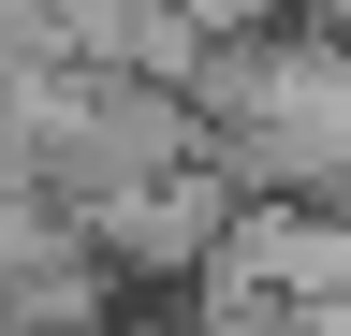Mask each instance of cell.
<instances>
[{
  "label": "cell",
  "instance_id": "6da1fadb",
  "mask_svg": "<svg viewBox=\"0 0 351 336\" xmlns=\"http://www.w3.org/2000/svg\"><path fill=\"white\" fill-rule=\"evenodd\" d=\"M307 15H351V0H307Z\"/></svg>",
  "mask_w": 351,
  "mask_h": 336
}]
</instances>
